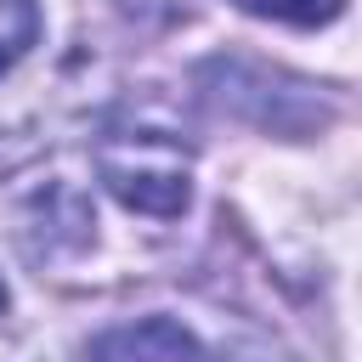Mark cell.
<instances>
[{"label":"cell","instance_id":"cell-1","mask_svg":"<svg viewBox=\"0 0 362 362\" xmlns=\"http://www.w3.org/2000/svg\"><path fill=\"white\" fill-rule=\"evenodd\" d=\"M102 181L113 187L119 204L141 209V215H181L187 209V153L158 136V130H130L102 141L96 153Z\"/></svg>","mask_w":362,"mask_h":362},{"label":"cell","instance_id":"cell-2","mask_svg":"<svg viewBox=\"0 0 362 362\" xmlns=\"http://www.w3.org/2000/svg\"><path fill=\"white\" fill-rule=\"evenodd\" d=\"M90 362H204V345L170 322V317H147V322H124L96 334Z\"/></svg>","mask_w":362,"mask_h":362},{"label":"cell","instance_id":"cell-3","mask_svg":"<svg viewBox=\"0 0 362 362\" xmlns=\"http://www.w3.org/2000/svg\"><path fill=\"white\" fill-rule=\"evenodd\" d=\"M34 34H40V11H34V0H0V74L34 45Z\"/></svg>","mask_w":362,"mask_h":362},{"label":"cell","instance_id":"cell-4","mask_svg":"<svg viewBox=\"0 0 362 362\" xmlns=\"http://www.w3.org/2000/svg\"><path fill=\"white\" fill-rule=\"evenodd\" d=\"M243 11L255 17H277V23H294V28H317V23H334L345 11V0H238Z\"/></svg>","mask_w":362,"mask_h":362},{"label":"cell","instance_id":"cell-5","mask_svg":"<svg viewBox=\"0 0 362 362\" xmlns=\"http://www.w3.org/2000/svg\"><path fill=\"white\" fill-rule=\"evenodd\" d=\"M0 305H6V283H0Z\"/></svg>","mask_w":362,"mask_h":362}]
</instances>
